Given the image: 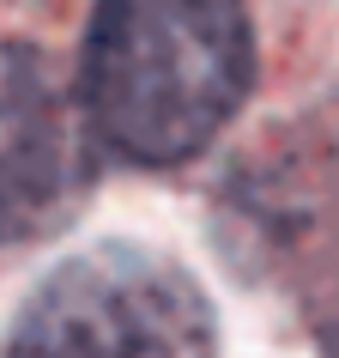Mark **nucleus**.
<instances>
[{
	"label": "nucleus",
	"mask_w": 339,
	"mask_h": 358,
	"mask_svg": "<svg viewBox=\"0 0 339 358\" xmlns=\"http://www.w3.org/2000/svg\"><path fill=\"white\" fill-rule=\"evenodd\" d=\"M97 146L128 164H182L218 140L255 79L243 0H97L79 55Z\"/></svg>",
	"instance_id": "f257e3e1"
},
{
	"label": "nucleus",
	"mask_w": 339,
	"mask_h": 358,
	"mask_svg": "<svg viewBox=\"0 0 339 358\" xmlns=\"http://www.w3.org/2000/svg\"><path fill=\"white\" fill-rule=\"evenodd\" d=\"M6 358H218L194 273L133 243L61 262L13 322Z\"/></svg>",
	"instance_id": "f03ea898"
},
{
	"label": "nucleus",
	"mask_w": 339,
	"mask_h": 358,
	"mask_svg": "<svg viewBox=\"0 0 339 358\" xmlns=\"http://www.w3.org/2000/svg\"><path fill=\"white\" fill-rule=\"evenodd\" d=\"M97 152L79 79L37 43H0V255L73 219Z\"/></svg>",
	"instance_id": "7ed1b4c3"
}]
</instances>
